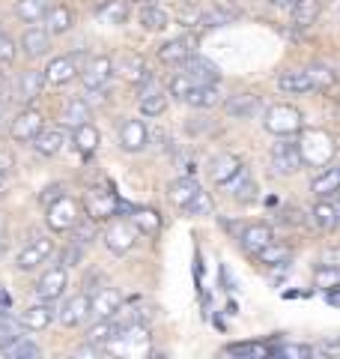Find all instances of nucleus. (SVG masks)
<instances>
[{
	"label": "nucleus",
	"mask_w": 340,
	"mask_h": 359,
	"mask_svg": "<svg viewBox=\"0 0 340 359\" xmlns=\"http://www.w3.org/2000/svg\"><path fill=\"white\" fill-rule=\"evenodd\" d=\"M263 129L275 138H296V135L304 129V120H302V111L290 102H278V105H269L266 114H263Z\"/></svg>",
	"instance_id": "f257e3e1"
},
{
	"label": "nucleus",
	"mask_w": 340,
	"mask_h": 359,
	"mask_svg": "<svg viewBox=\"0 0 340 359\" xmlns=\"http://www.w3.org/2000/svg\"><path fill=\"white\" fill-rule=\"evenodd\" d=\"M81 219H84V204L75 201L72 195H63L51 207H45V224L51 228V233H69Z\"/></svg>",
	"instance_id": "f03ea898"
},
{
	"label": "nucleus",
	"mask_w": 340,
	"mask_h": 359,
	"mask_svg": "<svg viewBox=\"0 0 340 359\" xmlns=\"http://www.w3.org/2000/svg\"><path fill=\"white\" fill-rule=\"evenodd\" d=\"M299 147H302L304 165L325 168V165H332V159H334V141H332V135H325L320 129L304 132L302 138H299Z\"/></svg>",
	"instance_id": "7ed1b4c3"
},
{
	"label": "nucleus",
	"mask_w": 340,
	"mask_h": 359,
	"mask_svg": "<svg viewBox=\"0 0 340 359\" xmlns=\"http://www.w3.org/2000/svg\"><path fill=\"white\" fill-rule=\"evenodd\" d=\"M269 159H271V168H275V174L278 177H290V174H299L302 171V147H299V141L296 138H281L278 144H271V153H269Z\"/></svg>",
	"instance_id": "20e7f679"
},
{
	"label": "nucleus",
	"mask_w": 340,
	"mask_h": 359,
	"mask_svg": "<svg viewBox=\"0 0 340 359\" xmlns=\"http://www.w3.org/2000/svg\"><path fill=\"white\" fill-rule=\"evenodd\" d=\"M138 228L132 224V219H111L105 233H101V243L108 245V252L113 255H129L134 249V243H138Z\"/></svg>",
	"instance_id": "39448f33"
},
{
	"label": "nucleus",
	"mask_w": 340,
	"mask_h": 359,
	"mask_svg": "<svg viewBox=\"0 0 340 359\" xmlns=\"http://www.w3.org/2000/svg\"><path fill=\"white\" fill-rule=\"evenodd\" d=\"M54 255V240L48 233H36L33 240H27V245L15 255V269L18 273H30V269H39L48 257Z\"/></svg>",
	"instance_id": "423d86ee"
},
{
	"label": "nucleus",
	"mask_w": 340,
	"mask_h": 359,
	"mask_svg": "<svg viewBox=\"0 0 340 359\" xmlns=\"http://www.w3.org/2000/svg\"><path fill=\"white\" fill-rule=\"evenodd\" d=\"M81 204H84V216H90L93 222H111L122 210V201L113 192H105V189H90Z\"/></svg>",
	"instance_id": "0eeeda50"
},
{
	"label": "nucleus",
	"mask_w": 340,
	"mask_h": 359,
	"mask_svg": "<svg viewBox=\"0 0 340 359\" xmlns=\"http://www.w3.org/2000/svg\"><path fill=\"white\" fill-rule=\"evenodd\" d=\"M66 287H69V269H66L63 264H54V266H48L36 278V287H33V294H36V299L57 302V299L66 294Z\"/></svg>",
	"instance_id": "6e6552de"
},
{
	"label": "nucleus",
	"mask_w": 340,
	"mask_h": 359,
	"mask_svg": "<svg viewBox=\"0 0 340 359\" xmlns=\"http://www.w3.org/2000/svg\"><path fill=\"white\" fill-rule=\"evenodd\" d=\"M81 54H60V57H51L45 66V84L48 87H63L75 81V75H81Z\"/></svg>",
	"instance_id": "1a4fd4ad"
},
{
	"label": "nucleus",
	"mask_w": 340,
	"mask_h": 359,
	"mask_svg": "<svg viewBox=\"0 0 340 359\" xmlns=\"http://www.w3.org/2000/svg\"><path fill=\"white\" fill-rule=\"evenodd\" d=\"M90 318H93V309H90V294L87 290H81V294H75V297H66L60 311H57V320H60V327H66V330L84 327Z\"/></svg>",
	"instance_id": "9d476101"
},
{
	"label": "nucleus",
	"mask_w": 340,
	"mask_h": 359,
	"mask_svg": "<svg viewBox=\"0 0 340 359\" xmlns=\"http://www.w3.org/2000/svg\"><path fill=\"white\" fill-rule=\"evenodd\" d=\"M113 75V60L108 57V54H96V57H90L84 66H81V84L84 90H90V93H99V90H105V84L111 81Z\"/></svg>",
	"instance_id": "9b49d317"
},
{
	"label": "nucleus",
	"mask_w": 340,
	"mask_h": 359,
	"mask_svg": "<svg viewBox=\"0 0 340 359\" xmlns=\"http://www.w3.org/2000/svg\"><path fill=\"white\" fill-rule=\"evenodd\" d=\"M42 129H45V120H42L39 111L30 108V105L21 108L13 117V123H9V135H13V141H18V144H30Z\"/></svg>",
	"instance_id": "f8f14e48"
},
{
	"label": "nucleus",
	"mask_w": 340,
	"mask_h": 359,
	"mask_svg": "<svg viewBox=\"0 0 340 359\" xmlns=\"http://www.w3.org/2000/svg\"><path fill=\"white\" fill-rule=\"evenodd\" d=\"M117 141H120V150H126V153H141V150H146V144H150V129H146L143 120L129 117V120L120 123Z\"/></svg>",
	"instance_id": "ddd939ff"
},
{
	"label": "nucleus",
	"mask_w": 340,
	"mask_h": 359,
	"mask_svg": "<svg viewBox=\"0 0 340 359\" xmlns=\"http://www.w3.org/2000/svg\"><path fill=\"white\" fill-rule=\"evenodd\" d=\"M138 96H141L138 105H141L143 117H162L167 111V93L153 81V78L150 81H143V84H138Z\"/></svg>",
	"instance_id": "4468645a"
},
{
	"label": "nucleus",
	"mask_w": 340,
	"mask_h": 359,
	"mask_svg": "<svg viewBox=\"0 0 340 359\" xmlns=\"http://www.w3.org/2000/svg\"><path fill=\"white\" fill-rule=\"evenodd\" d=\"M90 309H93L96 320L117 318L122 311V294L117 287H99V290H93V297H90Z\"/></svg>",
	"instance_id": "2eb2a0df"
},
{
	"label": "nucleus",
	"mask_w": 340,
	"mask_h": 359,
	"mask_svg": "<svg viewBox=\"0 0 340 359\" xmlns=\"http://www.w3.org/2000/svg\"><path fill=\"white\" fill-rule=\"evenodd\" d=\"M18 48H21V54H24V57H30V60L45 57V54H48V48H51V33H48V27L30 25L24 33H21Z\"/></svg>",
	"instance_id": "dca6fc26"
},
{
	"label": "nucleus",
	"mask_w": 340,
	"mask_h": 359,
	"mask_svg": "<svg viewBox=\"0 0 340 359\" xmlns=\"http://www.w3.org/2000/svg\"><path fill=\"white\" fill-rule=\"evenodd\" d=\"M275 243V231H271V224L266 222H257V224H248V228H242L239 233V245H242V252L248 255H260L266 249V245Z\"/></svg>",
	"instance_id": "f3484780"
},
{
	"label": "nucleus",
	"mask_w": 340,
	"mask_h": 359,
	"mask_svg": "<svg viewBox=\"0 0 340 359\" xmlns=\"http://www.w3.org/2000/svg\"><path fill=\"white\" fill-rule=\"evenodd\" d=\"M191 54H197V39L194 36H176L158 48V60L164 66H183Z\"/></svg>",
	"instance_id": "a211bd4d"
},
{
	"label": "nucleus",
	"mask_w": 340,
	"mask_h": 359,
	"mask_svg": "<svg viewBox=\"0 0 340 359\" xmlns=\"http://www.w3.org/2000/svg\"><path fill=\"white\" fill-rule=\"evenodd\" d=\"M42 87H45V72L42 69H27V72H21L15 78L13 99H15V102H21V105H30L33 99H39Z\"/></svg>",
	"instance_id": "6ab92c4d"
},
{
	"label": "nucleus",
	"mask_w": 340,
	"mask_h": 359,
	"mask_svg": "<svg viewBox=\"0 0 340 359\" xmlns=\"http://www.w3.org/2000/svg\"><path fill=\"white\" fill-rule=\"evenodd\" d=\"M113 72L122 75V78H126L129 84H134V87L143 84V81H150V78H153L150 66H146V60L141 57V54H129V51L117 57V63H113Z\"/></svg>",
	"instance_id": "aec40b11"
},
{
	"label": "nucleus",
	"mask_w": 340,
	"mask_h": 359,
	"mask_svg": "<svg viewBox=\"0 0 340 359\" xmlns=\"http://www.w3.org/2000/svg\"><path fill=\"white\" fill-rule=\"evenodd\" d=\"M57 320V309H54V302H33V306L24 309V314H21V323H24V330L30 332H42V330H48L51 323Z\"/></svg>",
	"instance_id": "412c9836"
},
{
	"label": "nucleus",
	"mask_w": 340,
	"mask_h": 359,
	"mask_svg": "<svg viewBox=\"0 0 340 359\" xmlns=\"http://www.w3.org/2000/svg\"><path fill=\"white\" fill-rule=\"evenodd\" d=\"M260 108H263V102H260L257 93H233L224 102L227 117H233V120H251L260 114Z\"/></svg>",
	"instance_id": "4be33fe9"
},
{
	"label": "nucleus",
	"mask_w": 340,
	"mask_h": 359,
	"mask_svg": "<svg viewBox=\"0 0 340 359\" xmlns=\"http://www.w3.org/2000/svg\"><path fill=\"white\" fill-rule=\"evenodd\" d=\"M242 159L239 156H233V153H221V156H215V159L209 162V180L215 186H227L230 180L242 171Z\"/></svg>",
	"instance_id": "5701e85b"
},
{
	"label": "nucleus",
	"mask_w": 340,
	"mask_h": 359,
	"mask_svg": "<svg viewBox=\"0 0 340 359\" xmlns=\"http://www.w3.org/2000/svg\"><path fill=\"white\" fill-rule=\"evenodd\" d=\"M183 69L194 78V84H218L221 81V69L212 60L203 57V54H191L183 63Z\"/></svg>",
	"instance_id": "b1692460"
},
{
	"label": "nucleus",
	"mask_w": 340,
	"mask_h": 359,
	"mask_svg": "<svg viewBox=\"0 0 340 359\" xmlns=\"http://www.w3.org/2000/svg\"><path fill=\"white\" fill-rule=\"evenodd\" d=\"M227 192H230V198L236 201V204H242V207L254 204V201L260 198V189H257V183H254V177L248 174L245 168L230 180V183H227Z\"/></svg>",
	"instance_id": "393cba45"
},
{
	"label": "nucleus",
	"mask_w": 340,
	"mask_h": 359,
	"mask_svg": "<svg viewBox=\"0 0 340 359\" xmlns=\"http://www.w3.org/2000/svg\"><path fill=\"white\" fill-rule=\"evenodd\" d=\"M278 90L283 96H302V93H311L316 87L311 81L308 69H287V72L278 75Z\"/></svg>",
	"instance_id": "a878e982"
},
{
	"label": "nucleus",
	"mask_w": 340,
	"mask_h": 359,
	"mask_svg": "<svg viewBox=\"0 0 340 359\" xmlns=\"http://www.w3.org/2000/svg\"><path fill=\"white\" fill-rule=\"evenodd\" d=\"M63 144H66V135L60 126H45L36 138L30 141V147L36 150L39 156H45V159H51V156H57L63 150Z\"/></svg>",
	"instance_id": "bb28decb"
},
{
	"label": "nucleus",
	"mask_w": 340,
	"mask_h": 359,
	"mask_svg": "<svg viewBox=\"0 0 340 359\" xmlns=\"http://www.w3.org/2000/svg\"><path fill=\"white\" fill-rule=\"evenodd\" d=\"M72 144H75V150L81 153L84 159H93V156L99 153L101 135H99V129L93 126V123H81V126L72 129Z\"/></svg>",
	"instance_id": "cd10ccee"
},
{
	"label": "nucleus",
	"mask_w": 340,
	"mask_h": 359,
	"mask_svg": "<svg viewBox=\"0 0 340 359\" xmlns=\"http://www.w3.org/2000/svg\"><path fill=\"white\" fill-rule=\"evenodd\" d=\"M129 0H101V4L96 6V18L101 21V25H111V27H122L129 21Z\"/></svg>",
	"instance_id": "c85d7f7f"
},
{
	"label": "nucleus",
	"mask_w": 340,
	"mask_h": 359,
	"mask_svg": "<svg viewBox=\"0 0 340 359\" xmlns=\"http://www.w3.org/2000/svg\"><path fill=\"white\" fill-rule=\"evenodd\" d=\"M311 192L316 198H332L340 192V165H325L320 174L311 180Z\"/></svg>",
	"instance_id": "c756f323"
},
{
	"label": "nucleus",
	"mask_w": 340,
	"mask_h": 359,
	"mask_svg": "<svg viewBox=\"0 0 340 359\" xmlns=\"http://www.w3.org/2000/svg\"><path fill=\"white\" fill-rule=\"evenodd\" d=\"M45 27H48L51 36H63L75 27V13L66 4H54L48 13H45Z\"/></svg>",
	"instance_id": "7c9ffc66"
},
{
	"label": "nucleus",
	"mask_w": 340,
	"mask_h": 359,
	"mask_svg": "<svg viewBox=\"0 0 340 359\" xmlns=\"http://www.w3.org/2000/svg\"><path fill=\"white\" fill-rule=\"evenodd\" d=\"M200 192V183L194 177H179L173 180V183L167 186V198H170V204L179 207V210H185L191 204V198H194Z\"/></svg>",
	"instance_id": "2f4dec72"
},
{
	"label": "nucleus",
	"mask_w": 340,
	"mask_h": 359,
	"mask_svg": "<svg viewBox=\"0 0 340 359\" xmlns=\"http://www.w3.org/2000/svg\"><path fill=\"white\" fill-rule=\"evenodd\" d=\"M122 327H126V323H120L117 318H105V320H96L93 327L87 330V335L84 339L87 341H93V344H99V347H108L113 339H117V335L122 332Z\"/></svg>",
	"instance_id": "473e14b6"
},
{
	"label": "nucleus",
	"mask_w": 340,
	"mask_h": 359,
	"mask_svg": "<svg viewBox=\"0 0 340 359\" xmlns=\"http://www.w3.org/2000/svg\"><path fill=\"white\" fill-rule=\"evenodd\" d=\"M311 219H313V224H316L320 231H334V228H340V210H337V204H332V201H325V198H320V201L313 204Z\"/></svg>",
	"instance_id": "72a5a7b5"
},
{
	"label": "nucleus",
	"mask_w": 340,
	"mask_h": 359,
	"mask_svg": "<svg viewBox=\"0 0 340 359\" xmlns=\"http://www.w3.org/2000/svg\"><path fill=\"white\" fill-rule=\"evenodd\" d=\"M51 9V0H15V18L24 25L45 21V13Z\"/></svg>",
	"instance_id": "f704fd0d"
},
{
	"label": "nucleus",
	"mask_w": 340,
	"mask_h": 359,
	"mask_svg": "<svg viewBox=\"0 0 340 359\" xmlns=\"http://www.w3.org/2000/svg\"><path fill=\"white\" fill-rule=\"evenodd\" d=\"M290 15H292V25L296 27H313L316 18H320V0H296Z\"/></svg>",
	"instance_id": "c9c22d12"
},
{
	"label": "nucleus",
	"mask_w": 340,
	"mask_h": 359,
	"mask_svg": "<svg viewBox=\"0 0 340 359\" xmlns=\"http://www.w3.org/2000/svg\"><path fill=\"white\" fill-rule=\"evenodd\" d=\"M138 21H141V27L146 33H162L170 25V15L164 13L162 6H143L141 13H138Z\"/></svg>",
	"instance_id": "e433bc0d"
},
{
	"label": "nucleus",
	"mask_w": 340,
	"mask_h": 359,
	"mask_svg": "<svg viewBox=\"0 0 340 359\" xmlns=\"http://www.w3.org/2000/svg\"><path fill=\"white\" fill-rule=\"evenodd\" d=\"M132 224L138 228L141 237H158V231H162V219L155 210H132Z\"/></svg>",
	"instance_id": "4c0bfd02"
},
{
	"label": "nucleus",
	"mask_w": 340,
	"mask_h": 359,
	"mask_svg": "<svg viewBox=\"0 0 340 359\" xmlns=\"http://www.w3.org/2000/svg\"><path fill=\"white\" fill-rule=\"evenodd\" d=\"M185 102H188L191 108H215V105L221 102V93H218V87H215V84H197V87L188 93Z\"/></svg>",
	"instance_id": "58836bf2"
},
{
	"label": "nucleus",
	"mask_w": 340,
	"mask_h": 359,
	"mask_svg": "<svg viewBox=\"0 0 340 359\" xmlns=\"http://www.w3.org/2000/svg\"><path fill=\"white\" fill-rule=\"evenodd\" d=\"M60 120L66 123V126H81V123H90V105L84 102L81 96H75V99H69V102L63 105V114H60Z\"/></svg>",
	"instance_id": "ea45409f"
},
{
	"label": "nucleus",
	"mask_w": 340,
	"mask_h": 359,
	"mask_svg": "<svg viewBox=\"0 0 340 359\" xmlns=\"http://www.w3.org/2000/svg\"><path fill=\"white\" fill-rule=\"evenodd\" d=\"M224 353L245 356V359H266V356H271V347L269 344H260V341H236V344H227Z\"/></svg>",
	"instance_id": "a19ab883"
},
{
	"label": "nucleus",
	"mask_w": 340,
	"mask_h": 359,
	"mask_svg": "<svg viewBox=\"0 0 340 359\" xmlns=\"http://www.w3.org/2000/svg\"><path fill=\"white\" fill-rule=\"evenodd\" d=\"M257 261L263 266H290L292 252L283 243H271V245H266V249L257 255Z\"/></svg>",
	"instance_id": "79ce46f5"
},
{
	"label": "nucleus",
	"mask_w": 340,
	"mask_h": 359,
	"mask_svg": "<svg viewBox=\"0 0 340 359\" xmlns=\"http://www.w3.org/2000/svg\"><path fill=\"white\" fill-rule=\"evenodd\" d=\"M3 356H13V359H39L42 351L27 339V335H18L15 341L3 344Z\"/></svg>",
	"instance_id": "37998d69"
},
{
	"label": "nucleus",
	"mask_w": 340,
	"mask_h": 359,
	"mask_svg": "<svg viewBox=\"0 0 340 359\" xmlns=\"http://www.w3.org/2000/svg\"><path fill=\"white\" fill-rule=\"evenodd\" d=\"M18 335H24V323H21V318H13L6 309H0V347L15 341Z\"/></svg>",
	"instance_id": "c03bdc74"
},
{
	"label": "nucleus",
	"mask_w": 340,
	"mask_h": 359,
	"mask_svg": "<svg viewBox=\"0 0 340 359\" xmlns=\"http://www.w3.org/2000/svg\"><path fill=\"white\" fill-rule=\"evenodd\" d=\"M313 285L320 290H340V266L320 264L313 269Z\"/></svg>",
	"instance_id": "a18cd8bd"
},
{
	"label": "nucleus",
	"mask_w": 340,
	"mask_h": 359,
	"mask_svg": "<svg viewBox=\"0 0 340 359\" xmlns=\"http://www.w3.org/2000/svg\"><path fill=\"white\" fill-rule=\"evenodd\" d=\"M308 75H311V81H313L316 90H328V87H334V84H337V72L332 69V66L313 63L311 69H308Z\"/></svg>",
	"instance_id": "49530a36"
},
{
	"label": "nucleus",
	"mask_w": 340,
	"mask_h": 359,
	"mask_svg": "<svg viewBox=\"0 0 340 359\" xmlns=\"http://www.w3.org/2000/svg\"><path fill=\"white\" fill-rule=\"evenodd\" d=\"M236 21V13H227V9H206V13H200L197 25L200 27H224V25H233Z\"/></svg>",
	"instance_id": "de8ad7c7"
},
{
	"label": "nucleus",
	"mask_w": 340,
	"mask_h": 359,
	"mask_svg": "<svg viewBox=\"0 0 340 359\" xmlns=\"http://www.w3.org/2000/svg\"><path fill=\"white\" fill-rule=\"evenodd\" d=\"M194 87H197V84H194V78H191L185 69H183V72H176L173 78H170V84H167L170 96H176V99H188V93H191Z\"/></svg>",
	"instance_id": "09e8293b"
},
{
	"label": "nucleus",
	"mask_w": 340,
	"mask_h": 359,
	"mask_svg": "<svg viewBox=\"0 0 340 359\" xmlns=\"http://www.w3.org/2000/svg\"><path fill=\"white\" fill-rule=\"evenodd\" d=\"M316 353V347L311 344H278L271 347V356H283V359H308Z\"/></svg>",
	"instance_id": "8fccbe9b"
},
{
	"label": "nucleus",
	"mask_w": 340,
	"mask_h": 359,
	"mask_svg": "<svg viewBox=\"0 0 340 359\" xmlns=\"http://www.w3.org/2000/svg\"><path fill=\"white\" fill-rule=\"evenodd\" d=\"M93 224H96L93 219L84 216V219H81V222H78L75 228H72V237H75L72 243H78V245H84V249H87V245L96 240V228H93Z\"/></svg>",
	"instance_id": "3c124183"
},
{
	"label": "nucleus",
	"mask_w": 340,
	"mask_h": 359,
	"mask_svg": "<svg viewBox=\"0 0 340 359\" xmlns=\"http://www.w3.org/2000/svg\"><path fill=\"white\" fill-rule=\"evenodd\" d=\"M185 212H188V216H209V212H212V198L200 189V192L191 198V204L185 207Z\"/></svg>",
	"instance_id": "603ef678"
},
{
	"label": "nucleus",
	"mask_w": 340,
	"mask_h": 359,
	"mask_svg": "<svg viewBox=\"0 0 340 359\" xmlns=\"http://www.w3.org/2000/svg\"><path fill=\"white\" fill-rule=\"evenodd\" d=\"M15 54H18V45H15V39L9 36V33L0 27V63H13L15 60Z\"/></svg>",
	"instance_id": "864d4df0"
},
{
	"label": "nucleus",
	"mask_w": 340,
	"mask_h": 359,
	"mask_svg": "<svg viewBox=\"0 0 340 359\" xmlns=\"http://www.w3.org/2000/svg\"><path fill=\"white\" fill-rule=\"evenodd\" d=\"M63 195H69V192H66V186H63V183H51V186H45V189H42L39 204H42V207H51L54 201H60Z\"/></svg>",
	"instance_id": "5fc2aeb1"
},
{
	"label": "nucleus",
	"mask_w": 340,
	"mask_h": 359,
	"mask_svg": "<svg viewBox=\"0 0 340 359\" xmlns=\"http://www.w3.org/2000/svg\"><path fill=\"white\" fill-rule=\"evenodd\" d=\"M81 257H84V245H78V243H72L69 249H66L63 255H60V264L69 269V266H78L81 264Z\"/></svg>",
	"instance_id": "6e6d98bb"
},
{
	"label": "nucleus",
	"mask_w": 340,
	"mask_h": 359,
	"mask_svg": "<svg viewBox=\"0 0 340 359\" xmlns=\"http://www.w3.org/2000/svg\"><path fill=\"white\" fill-rule=\"evenodd\" d=\"M9 99H13V84H9V78H6V72L0 69V105H6Z\"/></svg>",
	"instance_id": "4d7b16f0"
},
{
	"label": "nucleus",
	"mask_w": 340,
	"mask_h": 359,
	"mask_svg": "<svg viewBox=\"0 0 340 359\" xmlns=\"http://www.w3.org/2000/svg\"><path fill=\"white\" fill-rule=\"evenodd\" d=\"M320 264H332V266H340V245L337 249H328L325 255H323V261Z\"/></svg>",
	"instance_id": "13d9d810"
},
{
	"label": "nucleus",
	"mask_w": 340,
	"mask_h": 359,
	"mask_svg": "<svg viewBox=\"0 0 340 359\" xmlns=\"http://www.w3.org/2000/svg\"><path fill=\"white\" fill-rule=\"evenodd\" d=\"M9 171H13V156H9V153H0V174H9Z\"/></svg>",
	"instance_id": "bf43d9fd"
},
{
	"label": "nucleus",
	"mask_w": 340,
	"mask_h": 359,
	"mask_svg": "<svg viewBox=\"0 0 340 359\" xmlns=\"http://www.w3.org/2000/svg\"><path fill=\"white\" fill-rule=\"evenodd\" d=\"M271 6L275 9H292V4H296V0H269Z\"/></svg>",
	"instance_id": "052dcab7"
},
{
	"label": "nucleus",
	"mask_w": 340,
	"mask_h": 359,
	"mask_svg": "<svg viewBox=\"0 0 340 359\" xmlns=\"http://www.w3.org/2000/svg\"><path fill=\"white\" fill-rule=\"evenodd\" d=\"M328 302H332V306H340V290L334 294V290H328Z\"/></svg>",
	"instance_id": "680f3d73"
},
{
	"label": "nucleus",
	"mask_w": 340,
	"mask_h": 359,
	"mask_svg": "<svg viewBox=\"0 0 340 359\" xmlns=\"http://www.w3.org/2000/svg\"><path fill=\"white\" fill-rule=\"evenodd\" d=\"M3 180H6V177H3V174H0V195H3Z\"/></svg>",
	"instance_id": "e2e57ef3"
},
{
	"label": "nucleus",
	"mask_w": 340,
	"mask_h": 359,
	"mask_svg": "<svg viewBox=\"0 0 340 359\" xmlns=\"http://www.w3.org/2000/svg\"><path fill=\"white\" fill-rule=\"evenodd\" d=\"M3 252H6V249H3V243H0V257H3Z\"/></svg>",
	"instance_id": "0e129e2a"
},
{
	"label": "nucleus",
	"mask_w": 340,
	"mask_h": 359,
	"mask_svg": "<svg viewBox=\"0 0 340 359\" xmlns=\"http://www.w3.org/2000/svg\"><path fill=\"white\" fill-rule=\"evenodd\" d=\"M337 210H340V192H337Z\"/></svg>",
	"instance_id": "69168bd1"
}]
</instances>
